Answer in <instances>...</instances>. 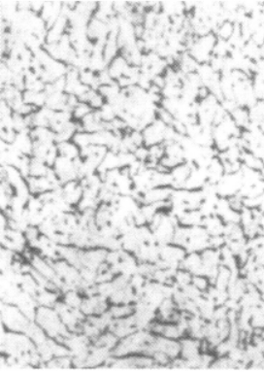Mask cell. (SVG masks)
I'll return each instance as SVG.
<instances>
[{
	"label": "cell",
	"mask_w": 264,
	"mask_h": 372,
	"mask_svg": "<svg viewBox=\"0 0 264 372\" xmlns=\"http://www.w3.org/2000/svg\"><path fill=\"white\" fill-rule=\"evenodd\" d=\"M44 4H45V2H42V1H31L30 10L32 11L36 15H40L41 11L44 7Z\"/></svg>",
	"instance_id": "obj_15"
},
{
	"label": "cell",
	"mask_w": 264,
	"mask_h": 372,
	"mask_svg": "<svg viewBox=\"0 0 264 372\" xmlns=\"http://www.w3.org/2000/svg\"><path fill=\"white\" fill-rule=\"evenodd\" d=\"M113 319H123L131 316L135 311L134 304H111L108 310Z\"/></svg>",
	"instance_id": "obj_7"
},
{
	"label": "cell",
	"mask_w": 264,
	"mask_h": 372,
	"mask_svg": "<svg viewBox=\"0 0 264 372\" xmlns=\"http://www.w3.org/2000/svg\"><path fill=\"white\" fill-rule=\"evenodd\" d=\"M50 168L46 165L44 160H41L39 158L31 157L30 160V176L32 177H45L47 176L49 172Z\"/></svg>",
	"instance_id": "obj_9"
},
{
	"label": "cell",
	"mask_w": 264,
	"mask_h": 372,
	"mask_svg": "<svg viewBox=\"0 0 264 372\" xmlns=\"http://www.w3.org/2000/svg\"><path fill=\"white\" fill-rule=\"evenodd\" d=\"M128 65L129 63L127 59L122 54H118L117 57L108 64V72L113 80L117 81L118 79L125 76Z\"/></svg>",
	"instance_id": "obj_5"
},
{
	"label": "cell",
	"mask_w": 264,
	"mask_h": 372,
	"mask_svg": "<svg viewBox=\"0 0 264 372\" xmlns=\"http://www.w3.org/2000/svg\"><path fill=\"white\" fill-rule=\"evenodd\" d=\"M93 110L92 108L89 106L88 103L85 102H80L76 107L73 109L72 111V117L74 121L81 122L84 118L88 115L89 113H91Z\"/></svg>",
	"instance_id": "obj_11"
},
{
	"label": "cell",
	"mask_w": 264,
	"mask_h": 372,
	"mask_svg": "<svg viewBox=\"0 0 264 372\" xmlns=\"http://www.w3.org/2000/svg\"><path fill=\"white\" fill-rule=\"evenodd\" d=\"M106 99L103 98L98 91L95 92V95L90 99V101L88 102L89 106L92 108V110H100L103 107V105L106 103Z\"/></svg>",
	"instance_id": "obj_13"
},
{
	"label": "cell",
	"mask_w": 264,
	"mask_h": 372,
	"mask_svg": "<svg viewBox=\"0 0 264 372\" xmlns=\"http://www.w3.org/2000/svg\"><path fill=\"white\" fill-rule=\"evenodd\" d=\"M232 121L234 122L236 127L240 128L241 130L249 129L252 126V120H251V113L250 108L247 106H241L237 105L236 107L229 113Z\"/></svg>",
	"instance_id": "obj_4"
},
{
	"label": "cell",
	"mask_w": 264,
	"mask_h": 372,
	"mask_svg": "<svg viewBox=\"0 0 264 372\" xmlns=\"http://www.w3.org/2000/svg\"><path fill=\"white\" fill-rule=\"evenodd\" d=\"M34 321L39 324L50 338L56 339L59 342L62 343L63 339L71 333L55 308L38 306Z\"/></svg>",
	"instance_id": "obj_1"
},
{
	"label": "cell",
	"mask_w": 264,
	"mask_h": 372,
	"mask_svg": "<svg viewBox=\"0 0 264 372\" xmlns=\"http://www.w3.org/2000/svg\"><path fill=\"white\" fill-rule=\"evenodd\" d=\"M166 127L164 123L157 119L153 124L144 128L142 130L144 145L146 147H151L157 144H162L164 142V131Z\"/></svg>",
	"instance_id": "obj_3"
},
{
	"label": "cell",
	"mask_w": 264,
	"mask_h": 372,
	"mask_svg": "<svg viewBox=\"0 0 264 372\" xmlns=\"http://www.w3.org/2000/svg\"><path fill=\"white\" fill-rule=\"evenodd\" d=\"M72 141L78 146L80 149L88 147L92 145V139H91V133H88L86 131H78L74 134L72 138Z\"/></svg>",
	"instance_id": "obj_10"
},
{
	"label": "cell",
	"mask_w": 264,
	"mask_h": 372,
	"mask_svg": "<svg viewBox=\"0 0 264 372\" xmlns=\"http://www.w3.org/2000/svg\"><path fill=\"white\" fill-rule=\"evenodd\" d=\"M2 326L9 332L27 333L30 323L33 321L22 313L18 306L14 304H3L1 306Z\"/></svg>",
	"instance_id": "obj_2"
},
{
	"label": "cell",
	"mask_w": 264,
	"mask_h": 372,
	"mask_svg": "<svg viewBox=\"0 0 264 372\" xmlns=\"http://www.w3.org/2000/svg\"><path fill=\"white\" fill-rule=\"evenodd\" d=\"M57 145L59 149V156L67 157L72 160L81 157V149L72 140L58 143Z\"/></svg>",
	"instance_id": "obj_8"
},
{
	"label": "cell",
	"mask_w": 264,
	"mask_h": 372,
	"mask_svg": "<svg viewBox=\"0 0 264 372\" xmlns=\"http://www.w3.org/2000/svg\"><path fill=\"white\" fill-rule=\"evenodd\" d=\"M133 154L139 161L147 162L148 158H149V148L146 147L145 145L140 146L133 152Z\"/></svg>",
	"instance_id": "obj_14"
},
{
	"label": "cell",
	"mask_w": 264,
	"mask_h": 372,
	"mask_svg": "<svg viewBox=\"0 0 264 372\" xmlns=\"http://www.w3.org/2000/svg\"><path fill=\"white\" fill-rule=\"evenodd\" d=\"M191 284L194 285L196 289H198L203 294H205L206 292L210 289V287L212 286L210 279L207 276L200 274L193 276Z\"/></svg>",
	"instance_id": "obj_12"
},
{
	"label": "cell",
	"mask_w": 264,
	"mask_h": 372,
	"mask_svg": "<svg viewBox=\"0 0 264 372\" xmlns=\"http://www.w3.org/2000/svg\"><path fill=\"white\" fill-rule=\"evenodd\" d=\"M236 28H237V24L234 21L230 20H223L215 27L214 33L218 37V39L224 40V41L228 42L232 38Z\"/></svg>",
	"instance_id": "obj_6"
}]
</instances>
